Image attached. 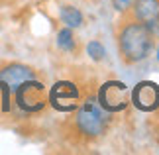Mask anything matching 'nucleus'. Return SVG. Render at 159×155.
<instances>
[{
	"instance_id": "obj_6",
	"label": "nucleus",
	"mask_w": 159,
	"mask_h": 155,
	"mask_svg": "<svg viewBox=\"0 0 159 155\" xmlns=\"http://www.w3.org/2000/svg\"><path fill=\"white\" fill-rule=\"evenodd\" d=\"M96 100L106 112L114 114V112H120L128 106L130 102V90L124 83L120 80H108L100 86L98 94H96Z\"/></svg>"
},
{
	"instance_id": "obj_8",
	"label": "nucleus",
	"mask_w": 159,
	"mask_h": 155,
	"mask_svg": "<svg viewBox=\"0 0 159 155\" xmlns=\"http://www.w3.org/2000/svg\"><path fill=\"white\" fill-rule=\"evenodd\" d=\"M126 12L149 28L159 24V0H130Z\"/></svg>"
},
{
	"instance_id": "obj_5",
	"label": "nucleus",
	"mask_w": 159,
	"mask_h": 155,
	"mask_svg": "<svg viewBox=\"0 0 159 155\" xmlns=\"http://www.w3.org/2000/svg\"><path fill=\"white\" fill-rule=\"evenodd\" d=\"M83 92L81 86L73 80H59L53 84V89L49 92V102L55 110L59 112H73L79 104L83 102Z\"/></svg>"
},
{
	"instance_id": "obj_2",
	"label": "nucleus",
	"mask_w": 159,
	"mask_h": 155,
	"mask_svg": "<svg viewBox=\"0 0 159 155\" xmlns=\"http://www.w3.org/2000/svg\"><path fill=\"white\" fill-rule=\"evenodd\" d=\"M114 38L120 59L126 65H136L139 61H143L155 47L153 28L136 20L126 10L122 12V18L116 24Z\"/></svg>"
},
{
	"instance_id": "obj_4",
	"label": "nucleus",
	"mask_w": 159,
	"mask_h": 155,
	"mask_svg": "<svg viewBox=\"0 0 159 155\" xmlns=\"http://www.w3.org/2000/svg\"><path fill=\"white\" fill-rule=\"evenodd\" d=\"M35 71L28 65L22 63H6L0 67V92H2V100H4V108H8L10 96L14 94L16 86L24 83L28 79H35Z\"/></svg>"
},
{
	"instance_id": "obj_9",
	"label": "nucleus",
	"mask_w": 159,
	"mask_h": 155,
	"mask_svg": "<svg viewBox=\"0 0 159 155\" xmlns=\"http://www.w3.org/2000/svg\"><path fill=\"white\" fill-rule=\"evenodd\" d=\"M57 45L63 49V51H69V53H77L79 51V43L77 38L73 34L71 28H63L57 32Z\"/></svg>"
},
{
	"instance_id": "obj_1",
	"label": "nucleus",
	"mask_w": 159,
	"mask_h": 155,
	"mask_svg": "<svg viewBox=\"0 0 159 155\" xmlns=\"http://www.w3.org/2000/svg\"><path fill=\"white\" fill-rule=\"evenodd\" d=\"M112 114L106 112L98 104L96 96H84L83 102L73 110V118L67 124V138L69 141L77 145H89L94 144L96 139L104 138L110 122H112Z\"/></svg>"
},
{
	"instance_id": "obj_10",
	"label": "nucleus",
	"mask_w": 159,
	"mask_h": 155,
	"mask_svg": "<svg viewBox=\"0 0 159 155\" xmlns=\"http://www.w3.org/2000/svg\"><path fill=\"white\" fill-rule=\"evenodd\" d=\"M59 16H61V22L67 28H79L83 24V14L77 8H73V6H61Z\"/></svg>"
},
{
	"instance_id": "obj_11",
	"label": "nucleus",
	"mask_w": 159,
	"mask_h": 155,
	"mask_svg": "<svg viewBox=\"0 0 159 155\" xmlns=\"http://www.w3.org/2000/svg\"><path fill=\"white\" fill-rule=\"evenodd\" d=\"M87 53L90 55V59H94V61H100V59H104V55H106V49L100 45V41H90L89 45H87Z\"/></svg>"
},
{
	"instance_id": "obj_3",
	"label": "nucleus",
	"mask_w": 159,
	"mask_h": 155,
	"mask_svg": "<svg viewBox=\"0 0 159 155\" xmlns=\"http://www.w3.org/2000/svg\"><path fill=\"white\" fill-rule=\"evenodd\" d=\"M14 100L18 104V108H22L24 112H39L49 102V92H47L45 84L35 77V79L24 80L16 86Z\"/></svg>"
},
{
	"instance_id": "obj_7",
	"label": "nucleus",
	"mask_w": 159,
	"mask_h": 155,
	"mask_svg": "<svg viewBox=\"0 0 159 155\" xmlns=\"http://www.w3.org/2000/svg\"><path fill=\"white\" fill-rule=\"evenodd\" d=\"M132 102L142 112H155L159 108V86L151 80L136 84V89L132 90Z\"/></svg>"
}]
</instances>
